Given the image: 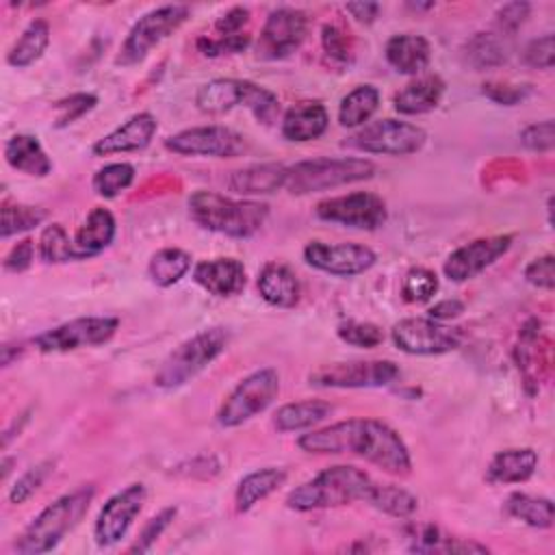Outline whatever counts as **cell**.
<instances>
[{"instance_id": "cell-1", "label": "cell", "mask_w": 555, "mask_h": 555, "mask_svg": "<svg viewBox=\"0 0 555 555\" xmlns=\"http://www.w3.org/2000/svg\"><path fill=\"white\" fill-rule=\"evenodd\" d=\"M297 447L306 453L338 455L353 453L390 475H408L412 468L403 438L384 421L347 418L330 427L299 436Z\"/></svg>"}, {"instance_id": "cell-5", "label": "cell", "mask_w": 555, "mask_h": 555, "mask_svg": "<svg viewBox=\"0 0 555 555\" xmlns=\"http://www.w3.org/2000/svg\"><path fill=\"white\" fill-rule=\"evenodd\" d=\"M228 340V330L219 325L193 334L160 362L158 371L154 373V386L163 390L184 386L225 351Z\"/></svg>"}, {"instance_id": "cell-7", "label": "cell", "mask_w": 555, "mask_h": 555, "mask_svg": "<svg viewBox=\"0 0 555 555\" xmlns=\"http://www.w3.org/2000/svg\"><path fill=\"white\" fill-rule=\"evenodd\" d=\"M195 104L199 111L210 115L228 113L234 106H247L254 113V117L262 124H271L280 111V102L273 91L241 78L208 80L197 89Z\"/></svg>"}, {"instance_id": "cell-48", "label": "cell", "mask_w": 555, "mask_h": 555, "mask_svg": "<svg viewBox=\"0 0 555 555\" xmlns=\"http://www.w3.org/2000/svg\"><path fill=\"white\" fill-rule=\"evenodd\" d=\"M249 43H251V37L247 33L225 35V37H199L197 39V50L204 56H219V54L243 52Z\"/></svg>"}, {"instance_id": "cell-17", "label": "cell", "mask_w": 555, "mask_h": 555, "mask_svg": "<svg viewBox=\"0 0 555 555\" xmlns=\"http://www.w3.org/2000/svg\"><path fill=\"white\" fill-rule=\"evenodd\" d=\"M304 260L323 273L336 278H353L369 271L377 256L371 247L360 243H323L310 241L304 247Z\"/></svg>"}, {"instance_id": "cell-12", "label": "cell", "mask_w": 555, "mask_h": 555, "mask_svg": "<svg viewBox=\"0 0 555 555\" xmlns=\"http://www.w3.org/2000/svg\"><path fill=\"white\" fill-rule=\"evenodd\" d=\"M119 327L115 317H78L33 338L41 353H65L80 347H95L108 343Z\"/></svg>"}, {"instance_id": "cell-45", "label": "cell", "mask_w": 555, "mask_h": 555, "mask_svg": "<svg viewBox=\"0 0 555 555\" xmlns=\"http://www.w3.org/2000/svg\"><path fill=\"white\" fill-rule=\"evenodd\" d=\"M95 104H98V98L93 93H74L69 98L56 100L54 102V111H56L54 128H67L69 124H74L76 119H80L82 115L93 111Z\"/></svg>"}, {"instance_id": "cell-26", "label": "cell", "mask_w": 555, "mask_h": 555, "mask_svg": "<svg viewBox=\"0 0 555 555\" xmlns=\"http://www.w3.org/2000/svg\"><path fill=\"white\" fill-rule=\"evenodd\" d=\"M538 468V453L531 447L505 449L492 455L486 468L488 483H520L527 481Z\"/></svg>"}, {"instance_id": "cell-34", "label": "cell", "mask_w": 555, "mask_h": 555, "mask_svg": "<svg viewBox=\"0 0 555 555\" xmlns=\"http://www.w3.org/2000/svg\"><path fill=\"white\" fill-rule=\"evenodd\" d=\"M48 43H50V24L46 20L37 17L24 28V33L11 46V50L7 54V63L11 67L24 69L41 59Z\"/></svg>"}, {"instance_id": "cell-32", "label": "cell", "mask_w": 555, "mask_h": 555, "mask_svg": "<svg viewBox=\"0 0 555 555\" xmlns=\"http://www.w3.org/2000/svg\"><path fill=\"white\" fill-rule=\"evenodd\" d=\"M284 481H286V470L275 468V466H267V468H260V470H254V473L245 475L238 481V488H236V494H234L236 509L238 512H249L256 503L267 499L280 486H284Z\"/></svg>"}, {"instance_id": "cell-39", "label": "cell", "mask_w": 555, "mask_h": 555, "mask_svg": "<svg viewBox=\"0 0 555 555\" xmlns=\"http://www.w3.org/2000/svg\"><path fill=\"white\" fill-rule=\"evenodd\" d=\"M369 505H373L375 509L395 516V518H408L416 512L418 507V499L408 492L405 488H399L395 483H375V490L371 494Z\"/></svg>"}, {"instance_id": "cell-47", "label": "cell", "mask_w": 555, "mask_h": 555, "mask_svg": "<svg viewBox=\"0 0 555 555\" xmlns=\"http://www.w3.org/2000/svg\"><path fill=\"white\" fill-rule=\"evenodd\" d=\"M176 512H178L176 507H165L163 512H158L156 516H152V518L145 522V527L141 529V533H139L137 542L130 546V551H132V553H147V551L154 546V542L163 535V531L171 525Z\"/></svg>"}, {"instance_id": "cell-19", "label": "cell", "mask_w": 555, "mask_h": 555, "mask_svg": "<svg viewBox=\"0 0 555 555\" xmlns=\"http://www.w3.org/2000/svg\"><path fill=\"white\" fill-rule=\"evenodd\" d=\"M512 241H514L512 234L475 238L449 254V258L442 264V273L451 282L473 280L481 271H486L490 264H494L503 254H507V249L512 247Z\"/></svg>"}, {"instance_id": "cell-58", "label": "cell", "mask_w": 555, "mask_h": 555, "mask_svg": "<svg viewBox=\"0 0 555 555\" xmlns=\"http://www.w3.org/2000/svg\"><path fill=\"white\" fill-rule=\"evenodd\" d=\"M20 351H22V349H20V345L15 347V345H9V343H7V345L2 347V366H9V364H11V360H13V356L17 358V356H20Z\"/></svg>"}, {"instance_id": "cell-22", "label": "cell", "mask_w": 555, "mask_h": 555, "mask_svg": "<svg viewBox=\"0 0 555 555\" xmlns=\"http://www.w3.org/2000/svg\"><path fill=\"white\" fill-rule=\"evenodd\" d=\"M330 126V115L325 104L319 100H306L291 106L282 117V137L286 141H314L321 134H325Z\"/></svg>"}, {"instance_id": "cell-44", "label": "cell", "mask_w": 555, "mask_h": 555, "mask_svg": "<svg viewBox=\"0 0 555 555\" xmlns=\"http://www.w3.org/2000/svg\"><path fill=\"white\" fill-rule=\"evenodd\" d=\"M336 334L343 343L353 347H364V349L377 347L384 340V332L369 321H343Z\"/></svg>"}, {"instance_id": "cell-49", "label": "cell", "mask_w": 555, "mask_h": 555, "mask_svg": "<svg viewBox=\"0 0 555 555\" xmlns=\"http://www.w3.org/2000/svg\"><path fill=\"white\" fill-rule=\"evenodd\" d=\"M522 61L535 69H551L555 63V37L551 33L531 39L522 50Z\"/></svg>"}, {"instance_id": "cell-3", "label": "cell", "mask_w": 555, "mask_h": 555, "mask_svg": "<svg viewBox=\"0 0 555 555\" xmlns=\"http://www.w3.org/2000/svg\"><path fill=\"white\" fill-rule=\"evenodd\" d=\"M95 496L93 483H82L76 490L46 505L20 533L13 548L20 555H39L52 551L89 512Z\"/></svg>"}, {"instance_id": "cell-52", "label": "cell", "mask_w": 555, "mask_h": 555, "mask_svg": "<svg viewBox=\"0 0 555 555\" xmlns=\"http://www.w3.org/2000/svg\"><path fill=\"white\" fill-rule=\"evenodd\" d=\"M525 280L531 286L553 291L555 288V258H553V254H544L540 258H533L525 269Z\"/></svg>"}, {"instance_id": "cell-38", "label": "cell", "mask_w": 555, "mask_h": 555, "mask_svg": "<svg viewBox=\"0 0 555 555\" xmlns=\"http://www.w3.org/2000/svg\"><path fill=\"white\" fill-rule=\"evenodd\" d=\"M37 251H39V258L48 264L82 260V256L78 254V249L74 245V238L67 236V232L61 223H50L43 228L39 243H37Z\"/></svg>"}, {"instance_id": "cell-46", "label": "cell", "mask_w": 555, "mask_h": 555, "mask_svg": "<svg viewBox=\"0 0 555 555\" xmlns=\"http://www.w3.org/2000/svg\"><path fill=\"white\" fill-rule=\"evenodd\" d=\"M321 48H323L325 56H327L332 63L349 65V63L353 61L349 39H347L345 33H343L338 26H334V24H325V26L321 28Z\"/></svg>"}, {"instance_id": "cell-50", "label": "cell", "mask_w": 555, "mask_h": 555, "mask_svg": "<svg viewBox=\"0 0 555 555\" xmlns=\"http://www.w3.org/2000/svg\"><path fill=\"white\" fill-rule=\"evenodd\" d=\"M481 93L503 106H514L520 104L529 93V85H509V82H501V80H488L481 85Z\"/></svg>"}, {"instance_id": "cell-14", "label": "cell", "mask_w": 555, "mask_h": 555, "mask_svg": "<svg viewBox=\"0 0 555 555\" xmlns=\"http://www.w3.org/2000/svg\"><path fill=\"white\" fill-rule=\"evenodd\" d=\"M314 215L327 223H340L358 230H377L388 219L386 202L369 191H353L321 199L314 206Z\"/></svg>"}, {"instance_id": "cell-24", "label": "cell", "mask_w": 555, "mask_h": 555, "mask_svg": "<svg viewBox=\"0 0 555 555\" xmlns=\"http://www.w3.org/2000/svg\"><path fill=\"white\" fill-rule=\"evenodd\" d=\"M444 93V80L438 74H425L410 80L401 91L395 93L392 104L401 115H423L434 111Z\"/></svg>"}, {"instance_id": "cell-51", "label": "cell", "mask_w": 555, "mask_h": 555, "mask_svg": "<svg viewBox=\"0 0 555 555\" xmlns=\"http://www.w3.org/2000/svg\"><path fill=\"white\" fill-rule=\"evenodd\" d=\"M520 143L531 152H551L555 145V124L553 119H544L538 124H529L520 132Z\"/></svg>"}, {"instance_id": "cell-2", "label": "cell", "mask_w": 555, "mask_h": 555, "mask_svg": "<svg viewBox=\"0 0 555 555\" xmlns=\"http://www.w3.org/2000/svg\"><path fill=\"white\" fill-rule=\"evenodd\" d=\"M375 479L349 464L330 466L317 473L312 479L293 488L286 494V505L295 512H312L327 507H343L356 501H371Z\"/></svg>"}, {"instance_id": "cell-20", "label": "cell", "mask_w": 555, "mask_h": 555, "mask_svg": "<svg viewBox=\"0 0 555 555\" xmlns=\"http://www.w3.org/2000/svg\"><path fill=\"white\" fill-rule=\"evenodd\" d=\"M158 128V121L152 113L143 111L132 115L128 121L104 134L91 145L93 156H113L124 152H139L150 145L154 132Z\"/></svg>"}, {"instance_id": "cell-25", "label": "cell", "mask_w": 555, "mask_h": 555, "mask_svg": "<svg viewBox=\"0 0 555 555\" xmlns=\"http://www.w3.org/2000/svg\"><path fill=\"white\" fill-rule=\"evenodd\" d=\"M256 284L260 297L275 308H293L301 295L297 275L282 262H267L260 269Z\"/></svg>"}, {"instance_id": "cell-13", "label": "cell", "mask_w": 555, "mask_h": 555, "mask_svg": "<svg viewBox=\"0 0 555 555\" xmlns=\"http://www.w3.org/2000/svg\"><path fill=\"white\" fill-rule=\"evenodd\" d=\"M392 343L397 349L410 356H440L457 349L462 345V332L457 327L444 325L442 321L410 317L395 323Z\"/></svg>"}, {"instance_id": "cell-18", "label": "cell", "mask_w": 555, "mask_h": 555, "mask_svg": "<svg viewBox=\"0 0 555 555\" xmlns=\"http://www.w3.org/2000/svg\"><path fill=\"white\" fill-rule=\"evenodd\" d=\"M147 490L143 483H130L128 488L115 492L100 509L95 525H93V538L100 546H113L117 544L139 516L143 503H145Z\"/></svg>"}, {"instance_id": "cell-59", "label": "cell", "mask_w": 555, "mask_h": 555, "mask_svg": "<svg viewBox=\"0 0 555 555\" xmlns=\"http://www.w3.org/2000/svg\"><path fill=\"white\" fill-rule=\"evenodd\" d=\"M408 7H410V9H414V11H425V9H431V7H434V2H425V4H418V2L414 4V2H410Z\"/></svg>"}, {"instance_id": "cell-40", "label": "cell", "mask_w": 555, "mask_h": 555, "mask_svg": "<svg viewBox=\"0 0 555 555\" xmlns=\"http://www.w3.org/2000/svg\"><path fill=\"white\" fill-rule=\"evenodd\" d=\"M48 212L39 206H30V204H20V202H11L4 199L2 202V223H0V236L9 238L13 234H22L28 232L37 225H41L46 221Z\"/></svg>"}, {"instance_id": "cell-35", "label": "cell", "mask_w": 555, "mask_h": 555, "mask_svg": "<svg viewBox=\"0 0 555 555\" xmlns=\"http://www.w3.org/2000/svg\"><path fill=\"white\" fill-rule=\"evenodd\" d=\"M379 106V91L373 85H358L338 106V124L345 128L364 126Z\"/></svg>"}, {"instance_id": "cell-15", "label": "cell", "mask_w": 555, "mask_h": 555, "mask_svg": "<svg viewBox=\"0 0 555 555\" xmlns=\"http://www.w3.org/2000/svg\"><path fill=\"white\" fill-rule=\"evenodd\" d=\"M165 147L180 156L236 158L247 150V141L228 126H195L167 137Z\"/></svg>"}, {"instance_id": "cell-27", "label": "cell", "mask_w": 555, "mask_h": 555, "mask_svg": "<svg viewBox=\"0 0 555 555\" xmlns=\"http://www.w3.org/2000/svg\"><path fill=\"white\" fill-rule=\"evenodd\" d=\"M286 165L282 163H258L236 169L228 178V186L238 195H262L284 189Z\"/></svg>"}, {"instance_id": "cell-42", "label": "cell", "mask_w": 555, "mask_h": 555, "mask_svg": "<svg viewBox=\"0 0 555 555\" xmlns=\"http://www.w3.org/2000/svg\"><path fill=\"white\" fill-rule=\"evenodd\" d=\"M52 470H54V460H41V462H37L35 466L26 468V470L15 479V483L11 486V490H9V501H11L13 505L26 503V501L43 486V481L52 475Z\"/></svg>"}, {"instance_id": "cell-10", "label": "cell", "mask_w": 555, "mask_h": 555, "mask_svg": "<svg viewBox=\"0 0 555 555\" xmlns=\"http://www.w3.org/2000/svg\"><path fill=\"white\" fill-rule=\"evenodd\" d=\"M427 141V132L410 121L399 119H375L360 126L349 134L343 145L366 154L384 156H408L418 152Z\"/></svg>"}, {"instance_id": "cell-6", "label": "cell", "mask_w": 555, "mask_h": 555, "mask_svg": "<svg viewBox=\"0 0 555 555\" xmlns=\"http://www.w3.org/2000/svg\"><path fill=\"white\" fill-rule=\"evenodd\" d=\"M377 167L369 158H312L286 167L284 189L293 195H308L362 180H371Z\"/></svg>"}, {"instance_id": "cell-37", "label": "cell", "mask_w": 555, "mask_h": 555, "mask_svg": "<svg viewBox=\"0 0 555 555\" xmlns=\"http://www.w3.org/2000/svg\"><path fill=\"white\" fill-rule=\"evenodd\" d=\"M189 269H191V256L184 249L165 247L150 258L147 275L156 286L169 288L176 282H180Z\"/></svg>"}, {"instance_id": "cell-56", "label": "cell", "mask_w": 555, "mask_h": 555, "mask_svg": "<svg viewBox=\"0 0 555 555\" xmlns=\"http://www.w3.org/2000/svg\"><path fill=\"white\" fill-rule=\"evenodd\" d=\"M462 312H464V304L460 299H440L427 310L429 319H434V321H449V319L460 317Z\"/></svg>"}, {"instance_id": "cell-33", "label": "cell", "mask_w": 555, "mask_h": 555, "mask_svg": "<svg viewBox=\"0 0 555 555\" xmlns=\"http://www.w3.org/2000/svg\"><path fill=\"white\" fill-rule=\"evenodd\" d=\"M462 54L466 65H470L475 72H481L503 65L509 56V48L505 43V37L499 33H475L464 43Z\"/></svg>"}, {"instance_id": "cell-11", "label": "cell", "mask_w": 555, "mask_h": 555, "mask_svg": "<svg viewBox=\"0 0 555 555\" xmlns=\"http://www.w3.org/2000/svg\"><path fill=\"white\" fill-rule=\"evenodd\" d=\"M399 375L392 360H349L314 369L308 382L319 388H379L397 382Z\"/></svg>"}, {"instance_id": "cell-36", "label": "cell", "mask_w": 555, "mask_h": 555, "mask_svg": "<svg viewBox=\"0 0 555 555\" xmlns=\"http://www.w3.org/2000/svg\"><path fill=\"white\" fill-rule=\"evenodd\" d=\"M505 514L535 529L553 527V501L546 496L512 492L505 499Z\"/></svg>"}, {"instance_id": "cell-54", "label": "cell", "mask_w": 555, "mask_h": 555, "mask_svg": "<svg viewBox=\"0 0 555 555\" xmlns=\"http://www.w3.org/2000/svg\"><path fill=\"white\" fill-rule=\"evenodd\" d=\"M33 258H35V245H33L30 238H24V241H20L17 245H13L11 251L7 254V258H4V269L11 271V273L26 271V269L33 264Z\"/></svg>"}, {"instance_id": "cell-31", "label": "cell", "mask_w": 555, "mask_h": 555, "mask_svg": "<svg viewBox=\"0 0 555 555\" xmlns=\"http://www.w3.org/2000/svg\"><path fill=\"white\" fill-rule=\"evenodd\" d=\"M332 403L323 399H306V401H293L278 408L273 416V425L278 431H301L310 429L312 425L325 421L332 414Z\"/></svg>"}, {"instance_id": "cell-23", "label": "cell", "mask_w": 555, "mask_h": 555, "mask_svg": "<svg viewBox=\"0 0 555 555\" xmlns=\"http://www.w3.org/2000/svg\"><path fill=\"white\" fill-rule=\"evenodd\" d=\"M384 56L399 74H421L431 61V46L423 35L401 33L386 41Z\"/></svg>"}, {"instance_id": "cell-29", "label": "cell", "mask_w": 555, "mask_h": 555, "mask_svg": "<svg viewBox=\"0 0 555 555\" xmlns=\"http://www.w3.org/2000/svg\"><path fill=\"white\" fill-rule=\"evenodd\" d=\"M115 238V217L108 208L95 206L76 230L74 245L82 260L102 254Z\"/></svg>"}, {"instance_id": "cell-4", "label": "cell", "mask_w": 555, "mask_h": 555, "mask_svg": "<svg viewBox=\"0 0 555 555\" xmlns=\"http://www.w3.org/2000/svg\"><path fill=\"white\" fill-rule=\"evenodd\" d=\"M189 215L208 232L230 238H249L264 225L269 206L254 199H232L212 191H195L189 197Z\"/></svg>"}, {"instance_id": "cell-21", "label": "cell", "mask_w": 555, "mask_h": 555, "mask_svg": "<svg viewBox=\"0 0 555 555\" xmlns=\"http://www.w3.org/2000/svg\"><path fill=\"white\" fill-rule=\"evenodd\" d=\"M193 280L215 297H232L245 288L247 275L236 258H212L195 264Z\"/></svg>"}, {"instance_id": "cell-9", "label": "cell", "mask_w": 555, "mask_h": 555, "mask_svg": "<svg viewBox=\"0 0 555 555\" xmlns=\"http://www.w3.org/2000/svg\"><path fill=\"white\" fill-rule=\"evenodd\" d=\"M280 392V375L275 369H258L243 377L217 410L221 427H238L264 412Z\"/></svg>"}, {"instance_id": "cell-43", "label": "cell", "mask_w": 555, "mask_h": 555, "mask_svg": "<svg viewBox=\"0 0 555 555\" xmlns=\"http://www.w3.org/2000/svg\"><path fill=\"white\" fill-rule=\"evenodd\" d=\"M438 291V278L425 267H412L401 284V297L408 304H425Z\"/></svg>"}, {"instance_id": "cell-55", "label": "cell", "mask_w": 555, "mask_h": 555, "mask_svg": "<svg viewBox=\"0 0 555 555\" xmlns=\"http://www.w3.org/2000/svg\"><path fill=\"white\" fill-rule=\"evenodd\" d=\"M249 20V11L245 7H232L230 11H225L217 22H215V30L219 33V37L225 35H238L241 28L247 24Z\"/></svg>"}, {"instance_id": "cell-41", "label": "cell", "mask_w": 555, "mask_h": 555, "mask_svg": "<svg viewBox=\"0 0 555 555\" xmlns=\"http://www.w3.org/2000/svg\"><path fill=\"white\" fill-rule=\"evenodd\" d=\"M132 182H134V167L130 163H108L93 173L91 186L100 197L113 199L121 191H126Z\"/></svg>"}, {"instance_id": "cell-16", "label": "cell", "mask_w": 555, "mask_h": 555, "mask_svg": "<svg viewBox=\"0 0 555 555\" xmlns=\"http://www.w3.org/2000/svg\"><path fill=\"white\" fill-rule=\"evenodd\" d=\"M308 33V17L293 7L273 9L260 30L256 56L262 61H280L299 50Z\"/></svg>"}, {"instance_id": "cell-30", "label": "cell", "mask_w": 555, "mask_h": 555, "mask_svg": "<svg viewBox=\"0 0 555 555\" xmlns=\"http://www.w3.org/2000/svg\"><path fill=\"white\" fill-rule=\"evenodd\" d=\"M410 551L416 553H488L483 544L453 538L436 525H418L408 533Z\"/></svg>"}, {"instance_id": "cell-57", "label": "cell", "mask_w": 555, "mask_h": 555, "mask_svg": "<svg viewBox=\"0 0 555 555\" xmlns=\"http://www.w3.org/2000/svg\"><path fill=\"white\" fill-rule=\"evenodd\" d=\"M345 11L351 13V17L360 24H371L377 13H379V4L377 2H347Z\"/></svg>"}, {"instance_id": "cell-28", "label": "cell", "mask_w": 555, "mask_h": 555, "mask_svg": "<svg viewBox=\"0 0 555 555\" xmlns=\"http://www.w3.org/2000/svg\"><path fill=\"white\" fill-rule=\"evenodd\" d=\"M4 160L26 173V176H35V178H43L52 171V160L46 154V150L41 147L39 139L33 134H13L4 141Z\"/></svg>"}, {"instance_id": "cell-8", "label": "cell", "mask_w": 555, "mask_h": 555, "mask_svg": "<svg viewBox=\"0 0 555 555\" xmlns=\"http://www.w3.org/2000/svg\"><path fill=\"white\" fill-rule=\"evenodd\" d=\"M189 4H165L139 17L130 28L128 37L124 39L115 56V65L130 67L141 63L150 54V50L167 39L173 30H178L189 20Z\"/></svg>"}, {"instance_id": "cell-53", "label": "cell", "mask_w": 555, "mask_h": 555, "mask_svg": "<svg viewBox=\"0 0 555 555\" xmlns=\"http://www.w3.org/2000/svg\"><path fill=\"white\" fill-rule=\"evenodd\" d=\"M529 11H531L529 2H507V4H503L496 11L499 35H503V37L514 35L525 24V20L529 17Z\"/></svg>"}]
</instances>
